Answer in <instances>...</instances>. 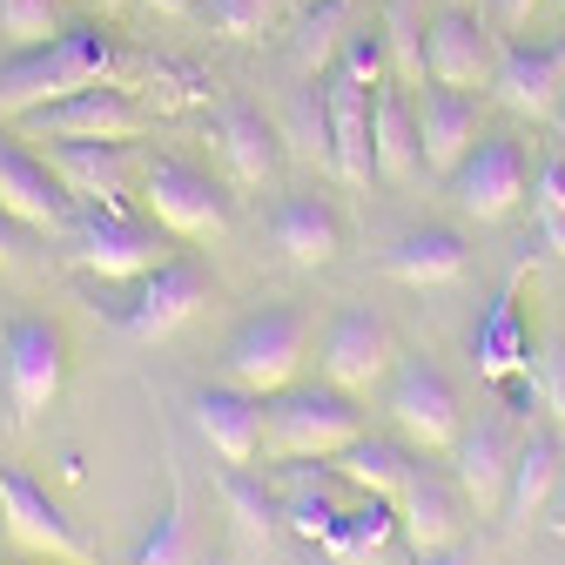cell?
<instances>
[{
	"label": "cell",
	"mask_w": 565,
	"mask_h": 565,
	"mask_svg": "<svg viewBox=\"0 0 565 565\" xmlns=\"http://www.w3.org/2000/svg\"><path fill=\"white\" fill-rule=\"evenodd\" d=\"M21 256H28V223H14L0 209V263H21Z\"/></svg>",
	"instance_id": "cell-38"
},
{
	"label": "cell",
	"mask_w": 565,
	"mask_h": 565,
	"mask_svg": "<svg viewBox=\"0 0 565 565\" xmlns=\"http://www.w3.org/2000/svg\"><path fill=\"white\" fill-rule=\"evenodd\" d=\"M141 8H149V14H162V21H189V14L202 8V0H141Z\"/></svg>",
	"instance_id": "cell-39"
},
{
	"label": "cell",
	"mask_w": 565,
	"mask_h": 565,
	"mask_svg": "<svg viewBox=\"0 0 565 565\" xmlns=\"http://www.w3.org/2000/svg\"><path fill=\"white\" fill-rule=\"evenodd\" d=\"M417 565H465L458 545H438V552H417Z\"/></svg>",
	"instance_id": "cell-41"
},
{
	"label": "cell",
	"mask_w": 565,
	"mask_h": 565,
	"mask_svg": "<svg viewBox=\"0 0 565 565\" xmlns=\"http://www.w3.org/2000/svg\"><path fill=\"white\" fill-rule=\"evenodd\" d=\"M0 532H8V525H0Z\"/></svg>",
	"instance_id": "cell-45"
},
{
	"label": "cell",
	"mask_w": 565,
	"mask_h": 565,
	"mask_svg": "<svg viewBox=\"0 0 565 565\" xmlns=\"http://www.w3.org/2000/svg\"><path fill=\"white\" fill-rule=\"evenodd\" d=\"M216 28L230 34V41H263L276 21H282V0H216Z\"/></svg>",
	"instance_id": "cell-34"
},
{
	"label": "cell",
	"mask_w": 565,
	"mask_h": 565,
	"mask_svg": "<svg viewBox=\"0 0 565 565\" xmlns=\"http://www.w3.org/2000/svg\"><path fill=\"white\" fill-rule=\"evenodd\" d=\"M216 141H223V156H230V169L243 175V182H269L276 169H282V141H276V128L256 115V108H223L216 115Z\"/></svg>",
	"instance_id": "cell-28"
},
{
	"label": "cell",
	"mask_w": 565,
	"mask_h": 565,
	"mask_svg": "<svg viewBox=\"0 0 565 565\" xmlns=\"http://www.w3.org/2000/svg\"><path fill=\"white\" fill-rule=\"evenodd\" d=\"M445 182H451V202L465 209L471 223H505L512 209L525 202V149L512 135H478V149Z\"/></svg>",
	"instance_id": "cell-9"
},
{
	"label": "cell",
	"mask_w": 565,
	"mask_h": 565,
	"mask_svg": "<svg viewBox=\"0 0 565 565\" xmlns=\"http://www.w3.org/2000/svg\"><path fill=\"white\" fill-rule=\"evenodd\" d=\"M0 34L21 41V47H47L61 28V0H0Z\"/></svg>",
	"instance_id": "cell-33"
},
{
	"label": "cell",
	"mask_w": 565,
	"mask_h": 565,
	"mask_svg": "<svg viewBox=\"0 0 565 565\" xmlns=\"http://www.w3.org/2000/svg\"><path fill=\"white\" fill-rule=\"evenodd\" d=\"M512 465H519V438L505 417H478L471 431L458 438V484L478 512H505L512 491Z\"/></svg>",
	"instance_id": "cell-17"
},
{
	"label": "cell",
	"mask_w": 565,
	"mask_h": 565,
	"mask_svg": "<svg viewBox=\"0 0 565 565\" xmlns=\"http://www.w3.org/2000/svg\"><path fill=\"white\" fill-rule=\"evenodd\" d=\"M471 364H478L484 384H525L532 377V343H525V323H519V276L478 317V330H471Z\"/></svg>",
	"instance_id": "cell-19"
},
{
	"label": "cell",
	"mask_w": 565,
	"mask_h": 565,
	"mask_svg": "<svg viewBox=\"0 0 565 565\" xmlns=\"http://www.w3.org/2000/svg\"><path fill=\"white\" fill-rule=\"evenodd\" d=\"M303 358H310V317L303 310H263L223 343V377L256 391V397H276V391L297 384Z\"/></svg>",
	"instance_id": "cell-3"
},
{
	"label": "cell",
	"mask_w": 565,
	"mask_h": 565,
	"mask_svg": "<svg viewBox=\"0 0 565 565\" xmlns=\"http://www.w3.org/2000/svg\"><path fill=\"white\" fill-rule=\"evenodd\" d=\"M565 478V451L552 431H525L519 438V465H512V491H505V525H532V512L552 505V491Z\"/></svg>",
	"instance_id": "cell-26"
},
{
	"label": "cell",
	"mask_w": 565,
	"mask_h": 565,
	"mask_svg": "<svg viewBox=\"0 0 565 565\" xmlns=\"http://www.w3.org/2000/svg\"><path fill=\"white\" fill-rule=\"evenodd\" d=\"M330 471H337L350 491H371V499H391V505H397V491L417 478V465H411L397 445H384V438H358L350 451L330 458Z\"/></svg>",
	"instance_id": "cell-29"
},
{
	"label": "cell",
	"mask_w": 565,
	"mask_h": 565,
	"mask_svg": "<svg viewBox=\"0 0 565 565\" xmlns=\"http://www.w3.org/2000/svg\"><path fill=\"white\" fill-rule=\"evenodd\" d=\"M343 28H350V0H317V8L297 21V41H290L297 75H330V61L343 47Z\"/></svg>",
	"instance_id": "cell-31"
},
{
	"label": "cell",
	"mask_w": 565,
	"mask_h": 565,
	"mask_svg": "<svg viewBox=\"0 0 565 565\" xmlns=\"http://www.w3.org/2000/svg\"><path fill=\"white\" fill-rule=\"evenodd\" d=\"M61 377H67V343L54 323L41 317H21L8 323V337H0V384H8V404L14 417H41L54 397H61Z\"/></svg>",
	"instance_id": "cell-7"
},
{
	"label": "cell",
	"mask_w": 565,
	"mask_h": 565,
	"mask_svg": "<svg viewBox=\"0 0 565 565\" xmlns=\"http://www.w3.org/2000/svg\"><path fill=\"white\" fill-rule=\"evenodd\" d=\"M0 209L41 236H61L75 223L67 216V182L54 175V162H34L21 141H0Z\"/></svg>",
	"instance_id": "cell-16"
},
{
	"label": "cell",
	"mask_w": 565,
	"mask_h": 565,
	"mask_svg": "<svg viewBox=\"0 0 565 565\" xmlns=\"http://www.w3.org/2000/svg\"><path fill=\"white\" fill-rule=\"evenodd\" d=\"M558 121H565V108H558Z\"/></svg>",
	"instance_id": "cell-44"
},
{
	"label": "cell",
	"mask_w": 565,
	"mask_h": 565,
	"mask_svg": "<svg viewBox=\"0 0 565 565\" xmlns=\"http://www.w3.org/2000/svg\"><path fill=\"white\" fill-rule=\"evenodd\" d=\"M532 8H539V0H499V14H505V28H525V21H532Z\"/></svg>",
	"instance_id": "cell-40"
},
{
	"label": "cell",
	"mask_w": 565,
	"mask_h": 565,
	"mask_svg": "<svg viewBox=\"0 0 565 565\" xmlns=\"http://www.w3.org/2000/svg\"><path fill=\"white\" fill-rule=\"evenodd\" d=\"M391 539H397V505H391V499H371V491H358V505H343V519L330 525L323 552H330L337 565H371Z\"/></svg>",
	"instance_id": "cell-27"
},
{
	"label": "cell",
	"mask_w": 565,
	"mask_h": 565,
	"mask_svg": "<svg viewBox=\"0 0 565 565\" xmlns=\"http://www.w3.org/2000/svg\"><path fill=\"white\" fill-rule=\"evenodd\" d=\"M364 438V411L350 391H337L330 377L323 384H290L269 397V431H263V451L276 458H337Z\"/></svg>",
	"instance_id": "cell-2"
},
{
	"label": "cell",
	"mask_w": 565,
	"mask_h": 565,
	"mask_svg": "<svg viewBox=\"0 0 565 565\" xmlns=\"http://www.w3.org/2000/svg\"><path fill=\"white\" fill-rule=\"evenodd\" d=\"M28 121H34V135H47V141H135L141 128H149V115H141L115 82H95V88H82V95H67V102H47V108H34Z\"/></svg>",
	"instance_id": "cell-12"
},
{
	"label": "cell",
	"mask_w": 565,
	"mask_h": 565,
	"mask_svg": "<svg viewBox=\"0 0 565 565\" xmlns=\"http://www.w3.org/2000/svg\"><path fill=\"white\" fill-rule=\"evenodd\" d=\"M417 135H424V169L451 175L478 149V102L465 88H424L417 102Z\"/></svg>",
	"instance_id": "cell-22"
},
{
	"label": "cell",
	"mask_w": 565,
	"mask_h": 565,
	"mask_svg": "<svg viewBox=\"0 0 565 565\" xmlns=\"http://www.w3.org/2000/svg\"><path fill=\"white\" fill-rule=\"evenodd\" d=\"M491 67H499V54H491V34L471 14L451 8L431 21V34H424V75L438 88H478V82H491Z\"/></svg>",
	"instance_id": "cell-20"
},
{
	"label": "cell",
	"mask_w": 565,
	"mask_h": 565,
	"mask_svg": "<svg viewBox=\"0 0 565 565\" xmlns=\"http://www.w3.org/2000/svg\"><path fill=\"white\" fill-rule=\"evenodd\" d=\"M371 156H377V175L384 182H411L424 175V135H417V102L404 88H377V108H371Z\"/></svg>",
	"instance_id": "cell-25"
},
{
	"label": "cell",
	"mask_w": 565,
	"mask_h": 565,
	"mask_svg": "<svg viewBox=\"0 0 565 565\" xmlns=\"http://www.w3.org/2000/svg\"><path fill=\"white\" fill-rule=\"evenodd\" d=\"M545 512H552V525L565 532V478H558V491H552V505H545Z\"/></svg>",
	"instance_id": "cell-43"
},
{
	"label": "cell",
	"mask_w": 565,
	"mask_h": 565,
	"mask_svg": "<svg viewBox=\"0 0 565 565\" xmlns=\"http://www.w3.org/2000/svg\"><path fill=\"white\" fill-rule=\"evenodd\" d=\"M491 88L512 115H532V121H552L565 108V41H519L499 54L491 67Z\"/></svg>",
	"instance_id": "cell-14"
},
{
	"label": "cell",
	"mask_w": 565,
	"mask_h": 565,
	"mask_svg": "<svg viewBox=\"0 0 565 565\" xmlns=\"http://www.w3.org/2000/svg\"><path fill=\"white\" fill-rule=\"evenodd\" d=\"M371 108H377V88L350 82L343 67H330V75H323V121H330V169H337V182H371L377 175Z\"/></svg>",
	"instance_id": "cell-15"
},
{
	"label": "cell",
	"mask_w": 565,
	"mask_h": 565,
	"mask_svg": "<svg viewBox=\"0 0 565 565\" xmlns=\"http://www.w3.org/2000/svg\"><path fill=\"white\" fill-rule=\"evenodd\" d=\"M223 499H230V512H236V532H243V539H269V532H276V519H282V505H276L269 491L249 478V465H230Z\"/></svg>",
	"instance_id": "cell-32"
},
{
	"label": "cell",
	"mask_w": 565,
	"mask_h": 565,
	"mask_svg": "<svg viewBox=\"0 0 565 565\" xmlns=\"http://www.w3.org/2000/svg\"><path fill=\"white\" fill-rule=\"evenodd\" d=\"M539 397H545V411L565 424V337H552V343H545V377H539Z\"/></svg>",
	"instance_id": "cell-37"
},
{
	"label": "cell",
	"mask_w": 565,
	"mask_h": 565,
	"mask_svg": "<svg viewBox=\"0 0 565 565\" xmlns=\"http://www.w3.org/2000/svg\"><path fill=\"white\" fill-rule=\"evenodd\" d=\"M269 236H276V249L290 256L297 269H323L343 249V223H337V209L323 195H282L269 209Z\"/></svg>",
	"instance_id": "cell-23"
},
{
	"label": "cell",
	"mask_w": 565,
	"mask_h": 565,
	"mask_svg": "<svg viewBox=\"0 0 565 565\" xmlns=\"http://www.w3.org/2000/svg\"><path fill=\"white\" fill-rule=\"evenodd\" d=\"M202 303H216V282H209V269L189 263V256H169L162 269L141 276L135 303L121 310V337H128V343H169L182 323L202 317Z\"/></svg>",
	"instance_id": "cell-6"
},
{
	"label": "cell",
	"mask_w": 565,
	"mask_h": 565,
	"mask_svg": "<svg viewBox=\"0 0 565 565\" xmlns=\"http://www.w3.org/2000/svg\"><path fill=\"white\" fill-rule=\"evenodd\" d=\"M465 484H445L431 471H417L404 491H397V532L411 539V552H438V545H458L465 532Z\"/></svg>",
	"instance_id": "cell-21"
},
{
	"label": "cell",
	"mask_w": 565,
	"mask_h": 565,
	"mask_svg": "<svg viewBox=\"0 0 565 565\" xmlns=\"http://www.w3.org/2000/svg\"><path fill=\"white\" fill-rule=\"evenodd\" d=\"M384 269L404 282V290H451V282L471 276V249H465L458 230L424 223V230H404V236L384 249Z\"/></svg>",
	"instance_id": "cell-18"
},
{
	"label": "cell",
	"mask_w": 565,
	"mask_h": 565,
	"mask_svg": "<svg viewBox=\"0 0 565 565\" xmlns=\"http://www.w3.org/2000/svg\"><path fill=\"white\" fill-rule=\"evenodd\" d=\"M121 565H202V545H195V525H189L182 471H169V505H162V519L141 532V545H135Z\"/></svg>",
	"instance_id": "cell-30"
},
{
	"label": "cell",
	"mask_w": 565,
	"mask_h": 565,
	"mask_svg": "<svg viewBox=\"0 0 565 565\" xmlns=\"http://www.w3.org/2000/svg\"><path fill=\"white\" fill-rule=\"evenodd\" d=\"M195 431L223 465H256L263 431H269V397H256V391H243L230 377L209 384V391H195Z\"/></svg>",
	"instance_id": "cell-13"
},
{
	"label": "cell",
	"mask_w": 565,
	"mask_h": 565,
	"mask_svg": "<svg viewBox=\"0 0 565 565\" xmlns=\"http://www.w3.org/2000/svg\"><path fill=\"white\" fill-rule=\"evenodd\" d=\"M397 364V343H391V323L371 317V310H343L330 330H323V377L350 397H364L391 377Z\"/></svg>",
	"instance_id": "cell-11"
},
{
	"label": "cell",
	"mask_w": 565,
	"mask_h": 565,
	"mask_svg": "<svg viewBox=\"0 0 565 565\" xmlns=\"http://www.w3.org/2000/svg\"><path fill=\"white\" fill-rule=\"evenodd\" d=\"M391 417L411 451H458V438H465L458 391L438 364H404L391 377Z\"/></svg>",
	"instance_id": "cell-10"
},
{
	"label": "cell",
	"mask_w": 565,
	"mask_h": 565,
	"mask_svg": "<svg viewBox=\"0 0 565 565\" xmlns=\"http://www.w3.org/2000/svg\"><path fill=\"white\" fill-rule=\"evenodd\" d=\"M54 175L67 182V195H88V202H115L128 195V175H135V156L128 141H54Z\"/></svg>",
	"instance_id": "cell-24"
},
{
	"label": "cell",
	"mask_w": 565,
	"mask_h": 565,
	"mask_svg": "<svg viewBox=\"0 0 565 565\" xmlns=\"http://www.w3.org/2000/svg\"><path fill=\"white\" fill-rule=\"evenodd\" d=\"M539 236H545V249H558V256H565V216H558V223H539Z\"/></svg>",
	"instance_id": "cell-42"
},
{
	"label": "cell",
	"mask_w": 565,
	"mask_h": 565,
	"mask_svg": "<svg viewBox=\"0 0 565 565\" xmlns=\"http://www.w3.org/2000/svg\"><path fill=\"white\" fill-rule=\"evenodd\" d=\"M141 202H149V216L169 236H189V243H209L230 230V195L182 156H156L141 169Z\"/></svg>",
	"instance_id": "cell-5"
},
{
	"label": "cell",
	"mask_w": 565,
	"mask_h": 565,
	"mask_svg": "<svg viewBox=\"0 0 565 565\" xmlns=\"http://www.w3.org/2000/svg\"><path fill=\"white\" fill-rule=\"evenodd\" d=\"M67 243H75V263L88 276H102V282H128V276L141 282L149 269L169 263L162 223H141V216H128V209H115V202H102V209H88V216L67 223Z\"/></svg>",
	"instance_id": "cell-4"
},
{
	"label": "cell",
	"mask_w": 565,
	"mask_h": 565,
	"mask_svg": "<svg viewBox=\"0 0 565 565\" xmlns=\"http://www.w3.org/2000/svg\"><path fill=\"white\" fill-rule=\"evenodd\" d=\"M115 61H121V47L102 28H67L47 47H21L14 61H0V121L34 115L47 102H67V95L108 82Z\"/></svg>",
	"instance_id": "cell-1"
},
{
	"label": "cell",
	"mask_w": 565,
	"mask_h": 565,
	"mask_svg": "<svg viewBox=\"0 0 565 565\" xmlns=\"http://www.w3.org/2000/svg\"><path fill=\"white\" fill-rule=\"evenodd\" d=\"M0 525H8V539L21 552H34L47 565H95L82 532H75V519H67L47 491L28 471H14V465H0Z\"/></svg>",
	"instance_id": "cell-8"
},
{
	"label": "cell",
	"mask_w": 565,
	"mask_h": 565,
	"mask_svg": "<svg viewBox=\"0 0 565 565\" xmlns=\"http://www.w3.org/2000/svg\"><path fill=\"white\" fill-rule=\"evenodd\" d=\"M532 216L539 223H558L565 216V149H552L545 169H539V182H532Z\"/></svg>",
	"instance_id": "cell-36"
},
{
	"label": "cell",
	"mask_w": 565,
	"mask_h": 565,
	"mask_svg": "<svg viewBox=\"0 0 565 565\" xmlns=\"http://www.w3.org/2000/svg\"><path fill=\"white\" fill-rule=\"evenodd\" d=\"M337 519H343V505L330 499V491H297V499H290V525H297L303 539H330Z\"/></svg>",
	"instance_id": "cell-35"
}]
</instances>
